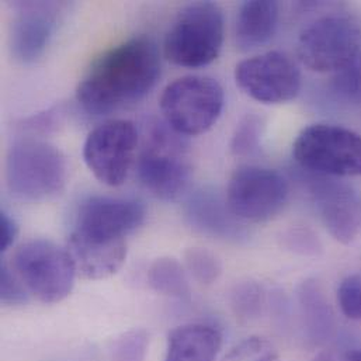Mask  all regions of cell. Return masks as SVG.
Masks as SVG:
<instances>
[{"label": "cell", "instance_id": "1", "mask_svg": "<svg viewBox=\"0 0 361 361\" xmlns=\"http://www.w3.org/2000/svg\"><path fill=\"white\" fill-rule=\"evenodd\" d=\"M157 42L137 35L103 52L80 80L76 99L92 116H107L142 100L161 76Z\"/></svg>", "mask_w": 361, "mask_h": 361}, {"label": "cell", "instance_id": "2", "mask_svg": "<svg viewBox=\"0 0 361 361\" xmlns=\"http://www.w3.org/2000/svg\"><path fill=\"white\" fill-rule=\"evenodd\" d=\"M4 178L8 191L21 200L44 201L59 194L68 179L65 155L49 142L23 138L6 155Z\"/></svg>", "mask_w": 361, "mask_h": 361}, {"label": "cell", "instance_id": "3", "mask_svg": "<svg viewBox=\"0 0 361 361\" xmlns=\"http://www.w3.org/2000/svg\"><path fill=\"white\" fill-rule=\"evenodd\" d=\"M225 21L222 10L212 1H197L183 7L165 41L168 61L183 68H202L214 62L224 44Z\"/></svg>", "mask_w": 361, "mask_h": 361}, {"label": "cell", "instance_id": "4", "mask_svg": "<svg viewBox=\"0 0 361 361\" xmlns=\"http://www.w3.org/2000/svg\"><path fill=\"white\" fill-rule=\"evenodd\" d=\"M184 137L165 121L148 126L144 147L137 164L141 184L157 198L171 201L187 188L191 166Z\"/></svg>", "mask_w": 361, "mask_h": 361}, {"label": "cell", "instance_id": "5", "mask_svg": "<svg viewBox=\"0 0 361 361\" xmlns=\"http://www.w3.org/2000/svg\"><path fill=\"white\" fill-rule=\"evenodd\" d=\"M225 93L218 80L190 75L169 83L159 100L164 121L181 137H197L209 131L219 120Z\"/></svg>", "mask_w": 361, "mask_h": 361}, {"label": "cell", "instance_id": "6", "mask_svg": "<svg viewBox=\"0 0 361 361\" xmlns=\"http://www.w3.org/2000/svg\"><path fill=\"white\" fill-rule=\"evenodd\" d=\"M361 51V16H324L307 25L297 41L300 61L314 72H339Z\"/></svg>", "mask_w": 361, "mask_h": 361}, {"label": "cell", "instance_id": "7", "mask_svg": "<svg viewBox=\"0 0 361 361\" xmlns=\"http://www.w3.org/2000/svg\"><path fill=\"white\" fill-rule=\"evenodd\" d=\"M11 269L24 287L44 304L63 301L78 276L68 249L47 239L20 245L13 255Z\"/></svg>", "mask_w": 361, "mask_h": 361}, {"label": "cell", "instance_id": "8", "mask_svg": "<svg viewBox=\"0 0 361 361\" xmlns=\"http://www.w3.org/2000/svg\"><path fill=\"white\" fill-rule=\"evenodd\" d=\"M297 164L317 176L361 175V135L341 126L314 124L297 137Z\"/></svg>", "mask_w": 361, "mask_h": 361}, {"label": "cell", "instance_id": "9", "mask_svg": "<svg viewBox=\"0 0 361 361\" xmlns=\"http://www.w3.org/2000/svg\"><path fill=\"white\" fill-rule=\"evenodd\" d=\"M138 144L140 134L133 121L109 120L87 135L83 145V161L100 183L118 187L128 178Z\"/></svg>", "mask_w": 361, "mask_h": 361}, {"label": "cell", "instance_id": "10", "mask_svg": "<svg viewBox=\"0 0 361 361\" xmlns=\"http://www.w3.org/2000/svg\"><path fill=\"white\" fill-rule=\"evenodd\" d=\"M288 194V181L280 172L262 166H240L229 179L225 200L238 219L264 222L280 214Z\"/></svg>", "mask_w": 361, "mask_h": 361}, {"label": "cell", "instance_id": "11", "mask_svg": "<svg viewBox=\"0 0 361 361\" xmlns=\"http://www.w3.org/2000/svg\"><path fill=\"white\" fill-rule=\"evenodd\" d=\"M239 89L263 104H281L301 90L298 65L284 52L270 51L239 62L235 68Z\"/></svg>", "mask_w": 361, "mask_h": 361}, {"label": "cell", "instance_id": "12", "mask_svg": "<svg viewBox=\"0 0 361 361\" xmlns=\"http://www.w3.org/2000/svg\"><path fill=\"white\" fill-rule=\"evenodd\" d=\"M145 216V207L137 200L93 195L79 205L71 233L102 242L126 240Z\"/></svg>", "mask_w": 361, "mask_h": 361}, {"label": "cell", "instance_id": "13", "mask_svg": "<svg viewBox=\"0 0 361 361\" xmlns=\"http://www.w3.org/2000/svg\"><path fill=\"white\" fill-rule=\"evenodd\" d=\"M308 188L329 233L343 245L356 240L361 233L360 191L325 176H314Z\"/></svg>", "mask_w": 361, "mask_h": 361}, {"label": "cell", "instance_id": "14", "mask_svg": "<svg viewBox=\"0 0 361 361\" xmlns=\"http://www.w3.org/2000/svg\"><path fill=\"white\" fill-rule=\"evenodd\" d=\"M10 27V52L21 63L38 61L56 30L61 4L55 1H18Z\"/></svg>", "mask_w": 361, "mask_h": 361}, {"label": "cell", "instance_id": "15", "mask_svg": "<svg viewBox=\"0 0 361 361\" xmlns=\"http://www.w3.org/2000/svg\"><path fill=\"white\" fill-rule=\"evenodd\" d=\"M187 224L200 233L211 238L240 242L247 238V232L232 211L226 200L215 190L202 188L191 194L184 205Z\"/></svg>", "mask_w": 361, "mask_h": 361}, {"label": "cell", "instance_id": "16", "mask_svg": "<svg viewBox=\"0 0 361 361\" xmlns=\"http://www.w3.org/2000/svg\"><path fill=\"white\" fill-rule=\"evenodd\" d=\"M66 249L76 274L85 280L109 279L123 267L127 259L126 240L102 242L71 233Z\"/></svg>", "mask_w": 361, "mask_h": 361}, {"label": "cell", "instance_id": "17", "mask_svg": "<svg viewBox=\"0 0 361 361\" xmlns=\"http://www.w3.org/2000/svg\"><path fill=\"white\" fill-rule=\"evenodd\" d=\"M279 23V4L271 0L243 1L235 21V39L242 51L267 44Z\"/></svg>", "mask_w": 361, "mask_h": 361}, {"label": "cell", "instance_id": "18", "mask_svg": "<svg viewBox=\"0 0 361 361\" xmlns=\"http://www.w3.org/2000/svg\"><path fill=\"white\" fill-rule=\"evenodd\" d=\"M221 345L222 336L214 326L183 325L169 334L165 361H215Z\"/></svg>", "mask_w": 361, "mask_h": 361}, {"label": "cell", "instance_id": "19", "mask_svg": "<svg viewBox=\"0 0 361 361\" xmlns=\"http://www.w3.org/2000/svg\"><path fill=\"white\" fill-rule=\"evenodd\" d=\"M298 304L307 341L322 346L335 334V315L322 288L315 280L304 281L298 288Z\"/></svg>", "mask_w": 361, "mask_h": 361}, {"label": "cell", "instance_id": "20", "mask_svg": "<svg viewBox=\"0 0 361 361\" xmlns=\"http://www.w3.org/2000/svg\"><path fill=\"white\" fill-rule=\"evenodd\" d=\"M148 281L158 294L180 301H190L191 298L187 271L173 257L157 259L148 270Z\"/></svg>", "mask_w": 361, "mask_h": 361}, {"label": "cell", "instance_id": "21", "mask_svg": "<svg viewBox=\"0 0 361 361\" xmlns=\"http://www.w3.org/2000/svg\"><path fill=\"white\" fill-rule=\"evenodd\" d=\"M185 270L201 284H212L221 276L222 267L218 257L207 249L190 247L184 252Z\"/></svg>", "mask_w": 361, "mask_h": 361}, {"label": "cell", "instance_id": "22", "mask_svg": "<svg viewBox=\"0 0 361 361\" xmlns=\"http://www.w3.org/2000/svg\"><path fill=\"white\" fill-rule=\"evenodd\" d=\"M334 94L346 103L361 104V51L332 80Z\"/></svg>", "mask_w": 361, "mask_h": 361}, {"label": "cell", "instance_id": "23", "mask_svg": "<svg viewBox=\"0 0 361 361\" xmlns=\"http://www.w3.org/2000/svg\"><path fill=\"white\" fill-rule=\"evenodd\" d=\"M263 124L262 120L255 114H247L238 124L232 141L231 151L236 157H247L255 154L260 148Z\"/></svg>", "mask_w": 361, "mask_h": 361}, {"label": "cell", "instance_id": "24", "mask_svg": "<svg viewBox=\"0 0 361 361\" xmlns=\"http://www.w3.org/2000/svg\"><path fill=\"white\" fill-rule=\"evenodd\" d=\"M149 338L145 331H130L117 338L110 349V361H145Z\"/></svg>", "mask_w": 361, "mask_h": 361}, {"label": "cell", "instance_id": "25", "mask_svg": "<svg viewBox=\"0 0 361 361\" xmlns=\"http://www.w3.org/2000/svg\"><path fill=\"white\" fill-rule=\"evenodd\" d=\"M221 361H280V356L271 342L252 336L236 345Z\"/></svg>", "mask_w": 361, "mask_h": 361}, {"label": "cell", "instance_id": "26", "mask_svg": "<svg viewBox=\"0 0 361 361\" xmlns=\"http://www.w3.org/2000/svg\"><path fill=\"white\" fill-rule=\"evenodd\" d=\"M264 293L256 283L247 281L235 287L232 293V308L240 318H255L262 312Z\"/></svg>", "mask_w": 361, "mask_h": 361}, {"label": "cell", "instance_id": "27", "mask_svg": "<svg viewBox=\"0 0 361 361\" xmlns=\"http://www.w3.org/2000/svg\"><path fill=\"white\" fill-rule=\"evenodd\" d=\"M338 304L345 317L361 321V276L346 277L338 288Z\"/></svg>", "mask_w": 361, "mask_h": 361}, {"label": "cell", "instance_id": "28", "mask_svg": "<svg viewBox=\"0 0 361 361\" xmlns=\"http://www.w3.org/2000/svg\"><path fill=\"white\" fill-rule=\"evenodd\" d=\"M0 300L4 305H23L27 301L24 284L6 262L0 267Z\"/></svg>", "mask_w": 361, "mask_h": 361}, {"label": "cell", "instance_id": "29", "mask_svg": "<svg viewBox=\"0 0 361 361\" xmlns=\"http://www.w3.org/2000/svg\"><path fill=\"white\" fill-rule=\"evenodd\" d=\"M286 243L288 249L302 255H315L321 250L318 238L308 229H291L286 235Z\"/></svg>", "mask_w": 361, "mask_h": 361}, {"label": "cell", "instance_id": "30", "mask_svg": "<svg viewBox=\"0 0 361 361\" xmlns=\"http://www.w3.org/2000/svg\"><path fill=\"white\" fill-rule=\"evenodd\" d=\"M18 235L16 221L3 209L0 212V250L6 252L11 247Z\"/></svg>", "mask_w": 361, "mask_h": 361}, {"label": "cell", "instance_id": "31", "mask_svg": "<svg viewBox=\"0 0 361 361\" xmlns=\"http://www.w3.org/2000/svg\"><path fill=\"white\" fill-rule=\"evenodd\" d=\"M62 117V113L59 109H51L45 113H41L38 116L30 117L24 121V127L30 130H37V131H47L52 127H55L56 123H59V118Z\"/></svg>", "mask_w": 361, "mask_h": 361}, {"label": "cell", "instance_id": "32", "mask_svg": "<svg viewBox=\"0 0 361 361\" xmlns=\"http://www.w3.org/2000/svg\"><path fill=\"white\" fill-rule=\"evenodd\" d=\"M339 361H361V348L348 349Z\"/></svg>", "mask_w": 361, "mask_h": 361}, {"label": "cell", "instance_id": "33", "mask_svg": "<svg viewBox=\"0 0 361 361\" xmlns=\"http://www.w3.org/2000/svg\"><path fill=\"white\" fill-rule=\"evenodd\" d=\"M312 361H335V359H334L332 353H329V352H322V353H319Z\"/></svg>", "mask_w": 361, "mask_h": 361}]
</instances>
